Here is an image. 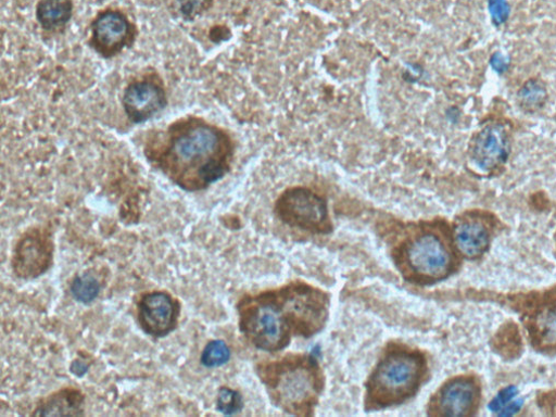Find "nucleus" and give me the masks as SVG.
<instances>
[{
	"label": "nucleus",
	"mask_w": 556,
	"mask_h": 417,
	"mask_svg": "<svg viewBox=\"0 0 556 417\" xmlns=\"http://www.w3.org/2000/svg\"><path fill=\"white\" fill-rule=\"evenodd\" d=\"M53 253L52 238L39 230H30L16 245L13 268L24 280H34L50 268Z\"/></svg>",
	"instance_id": "14"
},
{
	"label": "nucleus",
	"mask_w": 556,
	"mask_h": 417,
	"mask_svg": "<svg viewBox=\"0 0 556 417\" xmlns=\"http://www.w3.org/2000/svg\"><path fill=\"white\" fill-rule=\"evenodd\" d=\"M238 309L241 332L254 346L268 352L287 348L293 334L317 333L327 318L325 295L302 286L245 299Z\"/></svg>",
	"instance_id": "2"
},
{
	"label": "nucleus",
	"mask_w": 556,
	"mask_h": 417,
	"mask_svg": "<svg viewBox=\"0 0 556 417\" xmlns=\"http://www.w3.org/2000/svg\"><path fill=\"white\" fill-rule=\"evenodd\" d=\"M491 12L493 16L496 17V21H503L507 12L505 0H491Z\"/></svg>",
	"instance_id": "25"
},
{
	"label": "nucleus",
	"mask_w": 556,
	"mask_h": 417,
	"mask_svg": "<svg viewBox=\"0 0 556 417\" xmlns=\"http://www.w3.org/2000/svg\"><path fill=\"white\" fill-rule=\"evenodd\" d=\"M180 313L179 301L167 292L146 293L137 303L138 325L153 338H165L174 332L178 327Z\"/></svg>",
	"instance_id": "13"
},
{
	"label": "nucleus",
	"mask_w": 556,
	"mask_h": 417,
	"mask_svg": "<svg viewBox=\"0 0 556 417\" xmlns=\"http://www.w3.org/2000/svg\"><path fill=\"white\" fill-rule=\"evenodd\" d=\"M523 332L513 320L504 323L490 340L492 351L504 361H517L525 350Z\"/></svg>",
	"instance_id": "17"
},
{
	"label": "nucleus",
	"mask_w": 556,
	"mask_h": 417,
	"mask_svg": "<svg viewBox=\"0 0 556 417\" xmlns=\"http://www.w3.org/2000/svg\"><path fill=\"white\" fill-rule=\"evenodd\" d=\"M403 270L410 280L433 286L460 271L464 257L459 253L453 226L445 218L424 222L401 250Z\"/></svg>",
	"instance_id": "4"
},
{
	"label": "nucleus",
	"mask_w": 556,
	"mask_h": 417,
	"mask_svg": "<svg viewBox=\"0 0 556 417\" xmlns=\"http://www.w3.org/2000/svg\"><path fill=\"white\" fill-rule=\"evenodd\" d=\"M170 12L187 23L195 22L214 5V0H167Z\"/></svg>",
	"instance_id": "20"
},
{
	"label": "nucleus",
	"mask_w": 556,
	"mask_h": 417,
	"mask_svg": "<svg viewBox=\"0 0 556 417\" xmlns=\"http://www.w3.org/2000/svg\"><path fill=\"white\" fill-rule=\"evenodd\" d=\"M553 244H554L553 253H554V255L556 257V230L553 233Z\"/></svg>",
	"instance_id": "27"
},
{
	"label": "nucleus",
	"mask_w": 556,
	"mask_h": 417,
	"mask_svg": "<svg viewBox=\"0 0 556 417\" xmlns=\"http://www.w3.org/2000/svg\"><path fill=\"white\" fill-rule=\"evenodd\" d=\"M519 106L529 113L539 111L547 99V90L539 79H529L518 92Z\"/></svg>",
	"instance_id": "19"
},
{
	"label": "nucleus",
	"mask_w": 556,
	"mask_h": 417,
	"mask_svg": "<svg viewBox=\"0 0 556 417\" xmlns=\"http://www.w3.org/2000/svg\"><path fill=\"white\" fill-rule=\"evenodd\" d=\"M84 394L76 389H63L42 400L33 416H81Z\"/></svg>",
	"instance_id": "16"
},
{
	"label": "nucleus",
	"mask_w": 556,
	"mask_h": 417,
	"mask_svg": "<svg viewBox=\"0 0 556 417\" xmlns=\"http://www.w3.org/2000/svg\"><path fill=\"white\" fill-rule=\"evenodd\" d=\"M516 135L515 121L503 108H493L480 121L467 148L468 166L477 177H502L509 165Z\"/></svg>",
	"instance_id": "6"
},
{
	"label": "nucleus",
	"mask_w": 556,
	"mask_h": 417,
	"mask_svg": "<svg viewBox=\"0 0 556 417\" xmlns=\"http://www.w3.org/2000/svg\"><path fill=\"white\" fill-rule=\"evenodd\" d=\"M517 395V391L514 387H507L500 391L497 395L490 402V407L493 413H501L502 415H513L514 412L517 413L522 403L514 400Z\"/></svg>",
	"instance_id": "22"
},
{
	"label": "nucleus",
	"mask_w": 556,
	"mask_h": 417,
	"mask_svg": "<svg viewBox=\"0 0 556 417\" xmlns=\"http://www.w3.org/2000/svg\"><path fill=\"white\" fill-rule=\"evenodd\" d=\"M243 407L241 394L227 387H222L216 399V409L227 416L241 412Z\"/></svg>",
	"instance_id": "23"
},
{
	"label": "nucleus",
	"mask_w": 556,
	"mask_h": 417,
	"mask_svg": "<svg viewBox=\"0 0 556 417\" xmlns=\"http://www.w3.org/2000/svg\"><path fill=\"white\" fill-rule=\"evenodd\" d=\"M484 399L483 379L477 372H465L447 379L432 396L429 414L445 417H475Z\"/></svg>",
	"instance_id": "9"
},
{
	"label": "nucleus",
	"mask_w": 556,
	"mask_h": 417,
	"mask_svg": "<svg viewBox=\"0 0 556 417\" xmlns=\"http://www.w3.org/2000/svg\"><path fill=\"white\" fill-rule=\"evenodd\" d=\"M168 104L163 79L156 73L130 81L124 89L122 105L132 124H143L162 112Z\"/></svg>",
	"instance_id": "12"
},
{
	"label": "nucleus",
	"mask_w": 556,
	"mask_h": 417,
	"mask_svg": "<svg viewBox=\"0 0 556 417\" xmlns=\"http://www.w3.org/2000/svg\"><path fill=\"white\" fill-rule=\"evenodd\" d=\"M231 352L223 340L210 341L201 355V364L208 369L226 365L230 361Z\"/></svg>",
	"instance_id": "21"
},
{
	"label": "nucleus",
	"mask_w": 556,
	"mask_h": 417,
	"mask_svg": "<svg viewBox=\"0 0 556 417\" xmlns=\"http://www.w3.org/2000/svg\"><path fill=\"white\" fill-rule=\"evenodd\" d=\"M276 213L291 227L314 233H328L332 230L327 202L306 188L286 191L276 203Z\"/></svg>",
	"instance_id": "10"
},
{
	"label": "nucleus",
	"mask_w": 556,
	"mask_h": 417,
	"mask_svg": "<svg viewBox=\"0 0 556 417\" xmlns=\"http://www.w3.org/2000/svg\"><path fill=\"white\" fill-rule=\"evenodd\" d=\"M88 370L89 366L80 359H75L71 365V372L78 378H83Z\"/></svg>",
	"instance_id": "26"
},
{
	"label": "nucleus",
	"mask_w": 556,
	"mask_h": 417,
	"mask_svg": "<svg viewBox=\"0 0 556 417\" xmlns=\"http://www.w3.org/2000/svg\"><path fill=\"white\" fill-rule=\"evenodd\" d=\"M459 299L515 315L530 349L538 355L556 357V283L519 291L468 288Z\"/></svg>",
	"instance_id": "3"
},
{
	"label": "nucleus",
	"mask_w": 556,
	"mask_h": 417,
	"mask_svg": "<svg viewBox=\"0 0 556 417\" xmlns=\"http://www.w3.org/2000/svg\"><path fill=\"white\" fill-rule=\"evenodd\" d=\"M456 247L465 261L481 262L495 240L508 229L492 210L475 207L459 213L452 223Z\"/></svg>",
	"instance_id": "8"
},
{
	"label": "nucleus",
	"mask_w": 556,
	"mask_h": 417,
	"mask_svg": "<svg viewBox=\"0 0 556 417\" xmlns=\"http://www.w3.org/2000/svg\"><path fill=\"white\" fill-rule=\"evenodd\" d=\"M74 16V0H38L36 20L48 34H63Z\"/></svg>",
	"instance_id": "15"
},
{
	"label": "nucleus",
	"mask_w": 556,
	"mask_h": 417,
	"mask_svg": "<svg viewBox=\"0 0 556 417\" xmlns=\"http://www.w3.org/2000/svg\"><path fill=\"white\" fill-rule=\"evenodd\" d=\"M275 403L287 412L312 410L323 389V379L315 361L295 357L273 364L263 375Z\"/></svg>",
	"instance_id": "7"
},
{
	"label": "nucleus",
	"mask_w": 556,
	"mask_h": 417,
	"mask_svg": "<svg viewBox=\"0 0 556 417\" xmlns=\"http://www.w3.org/2000/svg\"><path fill=\"white\" fill-rule=\"evenodd\" d=\"M101 292V286L97 278L89 271L76 275L71 285L73 299L83 305L93 303Z\"/></svg>",
	"instance_id": "18"
},
{
	"label": "nucleus",
	"mask_w": 556,
	"mask_h": 417,
	"mask_svg": "<svg viewBox=\"0 0 556 417\" xmlns=\"http://www.w3.org/2000/svg\"><path fill=\"white\" fill-rule=\"evenodd\" d=\"M137 36V26L123 11L108 8L92 20L88 45L101 58L113 59L131 48Z\"/></svg>",
	"instance_id": "11"
},
{
	"label": "nucleus",
	"mask_w": 556,
	"mask_h": 417,
	"mask_svg": "<svg viewBox=\"0 0 556 417\" xmlns=\"http://www.w3.org/2000/svg\"><path fill=\"white\" fill-rule=\"evenodd\" d=\"M149 163L186 192L206 190L231 168L235 144L225 129L202 117H181L148 137Z\"/></svg>",
	"instance_id": "1"
},
{
	"label": "nucleus",
	"mask_w": 556,
	"mask_h": 417,
	"mask_svg": "<svg viewBox=\"0 0 556 417\" xmlns=\"http://www.w3.org/2000/svg\"><path fill=\"white\" fill-rule=\"evenodd\" d=\"M538 408L546 416H556V389L539 390L535 394Z\"/></svg>",
	"instance_id": "24"
},
{
	"label": "nucleus",
	"mask_w": 556,
	"mask_h": 417,
	"mask_svg": "<svg viewBox=\"0 0 556 417\" xmlns=\"http://www.w3.org/2000/svg\"><path fill=\"white\" fill-rule=\"evenodd\" d=\"M427 374L428 361L420 351H388L368 379L369 408L388 407L409 399L419 391Z\"/></svg>",
	"instance_id": "5"
}]
</instances>
